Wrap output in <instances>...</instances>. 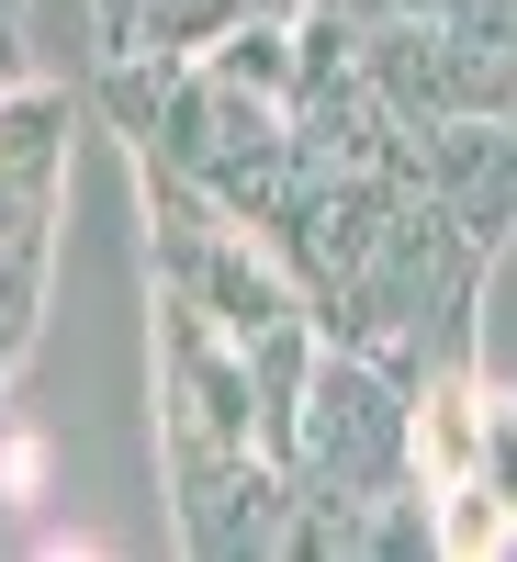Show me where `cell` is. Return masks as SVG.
I'll use <instances>...</instances> for the list:
<instances>
[{
    "mask_svg": "<svg viewBox=\"0 0 517 562\" xmlns=\"http://www.w3.org/2000/svg\"><path fill=\"white\" fill-rule=\"evenodd\" d=\"M270 461L315 506H371V495L416 484V383L360 360V349H338V338H315V371H304L293 428L270 439Z\"/></svg>",
    "mask_w": 517,
    "mask_h": 562,
    "instance_id": "1",
    "label": "cell"
},
{
    "mask_svg": "<svg viewBox=\"0 0 517 562\" xmlns=\"http://www.w3.org/2000/svg\"><path fill=\"white\" fill-rule=\"evenodd\" d=\"M394 169L416 180V192H439L484 248L517 237V124H473V113H450V124H405V158H394Z\"/></svg>",
    "mask_w": 517,
    "mask_h": 562,
    "instance_id": "2",
    "label": "cell"
},
{
    "mask_svg": "<svg viewBox=\"0 0 517 562\" xmlns=\"http://www.w3.org/2000/svg\"><path fill=\"white\" fill-rule=\"evenodd\" d=\"M360 23H428V34H473V45H517V0H349Z\"/></svg>",
    "mask_w": 517,
    "mask_h": 562,
    "instance_id": "3",
    "label": "cell"
},
{
    "mask_svg": "<svg viewBox=\"0 0 517 562\" xmlns=\"http://www.w3.org/2000/svg\"><path fill=\"white\" fill-rule=\"evenodd\" d=\"M473 484L517 518V394H495V383H484V450H473Z\"/></svg>",
    "mask_w": 517,
    "mask_h": 562,
    "instance_id": "4",
    "label": "cell"
},
{
    "mask_svg": "<svg viewBox=\"0 0 517 562\" xmlns=\"http://www.w3.org/2000/svg\"><path fill=\"white\" fill-rule=\"evenodd\" d=\"M90 23H102V57H124L135 23H147V0H90Z\"/></svg>",
    "mask_w": 517,
    "mask_h": 562,
    "instance_id": "5",
    "label": "cell"
}]
</instances>
